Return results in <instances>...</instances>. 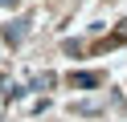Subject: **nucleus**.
<instances>
[{
  "mask_svg": "<svg viewBox=\"0 0 127 122\" xmlns=\"http://www.w3.org/2000/svg\"><path fill=\"white\" fill-rule=\"evenodd\" d=\"M70 86H98V73H70Z\"/></svg>",
  "mask_w": 127,
  "mask_h": 122,
  "instance_id": "f257e3e1",
  "label": "nucleus"
},
{
  "mask_svg": "<svg viewBox=\"0 0 127 122\" xmlns=\"http://www.w3.org/2000/svg\"><path fill=\"white\" fill-rule=\"evenodd\" d=\"M74 114H86V118H94V114H98V106H94V102H74Z\"/></svg>",
  "mask_w": 127,
  "mask_h": 122,
  "instance_id": "f03ea898",
  "label": "nucleus"
},
{
  "mask_svg": "<svg viewBox=\"0 0 127 122\" xmlns=\"http://www.w3.org/2000/svg\"><path fill=\"white\" fill-rule=\"evenodd\" d=\"M21 33H25V29H21V20H17V24H8V29H4V37L17 45V41H21Z\"/></svg>",
  "mask_w": 127,
  "mask_h": 122,
  "instance_id": "7ed1b4c3",
  "label": "nucleus"
}]
</instances>
